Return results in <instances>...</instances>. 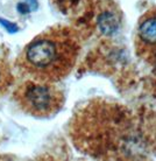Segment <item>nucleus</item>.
Listing matches in <instances>:
<instances>
[{
	"instance_id": "1",
	"label": "nucleus",
	"mask_w": 156,
	"mask_h": 161,
	"mask_svg": "<svg viewBox=\"0 0 156 161\" xmlns=\"http://www.w3.org/2000/svg\"><path fill=\"white\" fill-rule=\"evenodd\" d=\"M80 53L79 36L71 27H49L24 46L15 68L29 80L56 83L75 68Z\"/></svg>"
},
{
	"instance_id": "2",
	"label": "nucleus",
	"mask_w": 156,
	"mask_h": 161,
	"mask_svg": "<svg viewBox=\"0 0 156 161\" xmlns=\"http://www.w3.org/2000/svg\"><path fill=\"white\" fill-rule=\"evenodd\" d=\"M13 99L21 111L34 118H50L65 103L63 90L55 83L27 80L13 91Z\"/></svg>"
},
{
	"instance_id": "3",
	"label": "nucleus",
	"mask_w": 156,
	"mask_h": 161,
	"mask_svg": "<svg viewBox=\"0 0 156 161\" xmlns=\"http://www.w3.org/2000/svg\"><path fill=\"white\" fill-rule=\"evenodd\" d=\"M134 48L139 58L156 67V7L140 16L134 33Z\"/></svg>"
},
{
	"instance_id": "4",
	"label": "nucleus",
	"mask_w": 156,
	"mask_h": 161,
	"mask_svg": "<svg viewBox=\"0 0 156 161\" xmlns=\"http://www.w3.org/2000/svg\"><path fill=\"white\" fill-rule=\"evenodd\" d=\"M14 75L9 62V52L4 44H0V93H6L14 84Z\"/></svg>"
},
{
	"instance_id": "5",
	"label": "nucleus",
	"mask_w": 156,
	"mask_h": 161,
	"mask_svg": "<svg viewBox=\"0 0 156 161\" xmlns=\"http://www.w3.org/2000/svg\"><path fill=\"white\" fill-rule=\"evenodd\" d=\"M0 161H12L8 157H0Z\"/></svg>"
}]
</instances>
